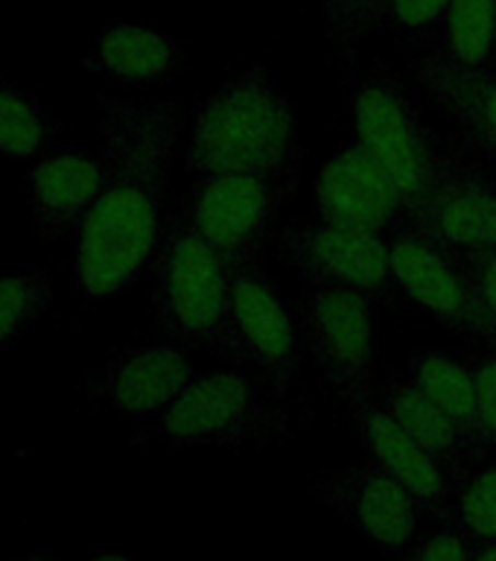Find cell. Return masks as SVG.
Listing matches in <instances>:
<instances>
[{
  "mask_svg": "<svg viewBox=\"0 0 496 561\" xmlns=\"http://www.w3.org/2000/svg\"><path fill=\"white\" fill-rule=\"evenodd\" d=\"M175 108L103 100V187L77 226V278L91 301L117 298L152 254Z\"/></svg>",
  "mask_w": 496,
  "mask_h": 561,
  "instance_id": "1",
  "label": "cell"
},
{
  "mask_svg": "<svg viewBox=\"0 0 496 561\" xmlns=\"http://www.w3.org/2000/svg\"><path fill=\"white\" fill-rule=\"evenodd\" d=\"M296 114L287 91L263 68H249L199 105L187 167L199 175L287 179Z\"/></svg>",
  "mask_w": 496,
  "mask_h": 561,
  "instance_id": "2",
  "label": "cell"
},
{
  "mask_svg": "<svg viewBox=\"0 0 496 561\" xmlns=\"http://www.w3.org/2000/svg\"><path fill=\"white\" fill-rule=\"evenodd\" d=\"M231 266L210 249L191 219L166 228L158 252L155 310L173 336L228 351Z\"/></svg>",
  "mask_w": 496,
  "mask_h": 561,
  "instance_id": "3",
  "label": "cell"
},
{
  "mask_svg": "<svg viewBox=\"0 0 496 561\" xmlns=\"http://www.w3.org/2000/svg\"><path fill=\"white\" fill-rule=\"evenodd\" d=\"M357 144L383 167L410 208V219L424 205L441 156L420 112L392 73H368L350 94Z\"/></svg>",
  "mask_w": 496,
  "mask_h": 561,
  "instance_id": "4",
  "label": "cell"
},
{
  "mask_svg": "<svg viewBox=\"0 0 496 561\" xmlns=\"http://www.w3.org/2000/svg\"><path fill=\"white\" fill-rule=\"evenodd\" d=\"M287 424V407L266 398L243 371H210L193 377L158 415V436L170 445H245L280 436Z\"/></svg>",
  "mask_w": 496,
  "mask_h": 561,
  "instance_id": "5",
  "label": "cell"
},
{
  "mask_svg": "<svg viewBox=\"0 0 496 561\" xmlns=\"http://www.w3.org/2000/svg\"><path fill=\"white\" fill-rule=\"evenodd\" d=\"M389 263L394 287L415 298L438 322L496 348V331L482 310L464 254L447 249L420 228L406 226L389 234Z\"/></svg>",
  "mask_w": 496,
  "mask_h": 561,
  "instance_id": "6",
  "label": "cell"
},
{
  "mask_svg": "<svg viewBox=\"0 0 496 561\" xmlns=\"http://www.w3.org/2000/svg\"><path fill=\"white\" fill-rule=\"evenodd\" d=\"M228 354L249 359L278 392H287L301 380L292 313L275 284L257 266L231 270Z\"/></svg>",
  "mask_w": 496,
  "mask_h": 561,
  "instance_id": "7",
  "label": "cell"
},
{
  "mask_svg": "<svg viewBox=\"0 0 496 561\" xmlns=\"http://www.w3.org/2000/svg\"><path fill=\"white\" fill-rule=\"evenodd\" d=\"M371 301L345 287L304 284L307 345L324 380L345 398L374 394V328Z\"/></svg>",
  "mask_w": 496,
  "mask_h": 561,
  "instance_id": "8",
  "label": "cell"
},
{
  "mask_svg": "<svg viewBox=\"0 0 496 561\" xmlns=\"http://www.w3.org/2000/svg\"><path fill=\"white\" fill-rule=\"evenodd\" d=\"M280 182L263 175H201L191 226L231 266H254L278 210Z\"/></svg>",
  "mask_w": 496,
  "mask_h": 561,
  "instance_id": "9",
  "label": "cell"
},
{
  "mask_svg": "<svg viewBox=\"0 0 496 561\" xmlns=\"http://www.w3.org/2000/svg\"><path fill=\"white\" fill-rule=\"evenodd\" d=\"M284 245L301 272L304 284L354 289L368 301H389L392 263L389 237L333 222H296L284 231Z\"/></svg>",
  "mask_w": 496,
  "mask_h": 561,
  "instance_id": "10",
  "label": "cell"
},
{
  "mask_svg": "<svg viewBox=\"0 0 496 561\" xmlns=\"http://www.w3.org/2000/svg\"><path fill=\"white\" fill-rule=\"evenodd\" d=\"M319 494L368 543L383 552L406 550L427 515L420 500L377 462L324 477Z\"/></svg>",
  "mask_w": 496,
  "mask_h": 561,
  "instance_id": "11",
  "label": "cell"
},
{
  "mask_svg": "<svg viewBox=\"0 0 496 561\" xmlns=\"http://www.w3.org/2000/svg\"><path fill=\"white\" fill-rule=\"evenodd\" d=\"M315 210L322 222L362 228V231H401L410 226V208L383 167L357 140L324 161L315 179Z\"/></svg>",
  "mask_w": 496,
  "mask_h": 561,
  "instance_id": "12",
  "label": "cell"
},
{
  "mask_svg": "<svg viewBox=\"0 0 496 561\" xmlns=\"http://www.w3.org/2000/svg\"><path fill=\"white\" fill-rule=\"evenodd\" d=\"M410 226L459 254L496 249V184L459 158H441Z\"/></svg>",
  "mask_w": 496,
  "mask_h": 561,
  "instance_id": "13",
  "label": "cell"
},
{
  "mask_svg": "<svg viewBox=\"0 0 496 561\" xmlns=\"http://www.w3.org/2000/svg\"><path fill=\"white\" fill-rule=\"evenodd\" d=\"M348 407L357 419L359 436L366 442L371 462L403 482L420 500V506L427 508V515L450 520L455 497V482L450 480V473L403 433L401 424L374 401V394L348 398Z\"/></svg>",
  "mask_w": 496,
  "mask_h": 561,
  "instance_id": "14",
  "label": "cell"
},
{
  "mask_svg": "<svg viewBox=\"0 0 496 561\" xmlns=\"http://www.w3.org/2000/svg\"><path fill=\"white\" fill-rule=\"evenodd\" d=\"M377 403L392 415L406 436L418 447H424L432 459H436L450 480L459 482L480 468L482 462H488V447L482 445L480 438H473L471 433H464L450 415L438 410L436 403L429 401L427 394L420 392L418 386L412 383L410 377H385L380 386V398Z\"/></svg>",
  "mask_w": 496,
  "mask_h": 561,
  "instance_id": "15",
  "label": "cell"
},
{
  "mask_svg": "<svg viewBox=\"0 0 496 561\" xmlns=\"http://www.w3.org/2000/svg\"><path fill=\"white\" fill-rule=\"evenodd\" d=\"M103 187V158L85 149H59L42 158L30 173L35 226L47 237H56L85 217Z\"/></svg>",
  "mask_w": 496,
  "mask_h": 561,
  "instance_id": "16",
  "label": "cell"
},
{
  "mask_svg": "<svg viewBox=\"0 0 496 561\" xmlns=\"http://www.w3.org/2000/svg\"><path fill=\"white\" fill-rule=\"evenodd\" d=\"M418 79L432 100L455 117L488 158L496 156V68H455L432 50L418 65Z\"/></svg>",
  "mask_w": 496,
  "mask_h": 561,
  "instance_id": "17",
  "label": "cell"
},
{
  "mask_svg": "<svg viewBox=\"0 0 496 561\" xmlns=\"http://www.w3.org/2000/svg\"><path fill=\"white\" fill-rule=\"evenodd\" d=\"M193 380L191 363L173 345L131 351L108 377V394L117 410L131 419L161 415Z\"/></svg>",
  "mask_w": 496,
  "mask_h": 561,
  "instance_id": "18",
  "label": "cell"
},
{
  "mask_svg": "<svg viewBox=\"0 0 496 561\" xmlns=\"http://www.w3.org/2000/svg\"><path fill=\"white\" fill-rule=\"evenodd\" d=\"M182 61L184 44L173 35L149 26L117 24L100 33L94 53L85 59V68L112 73L131 85H152L170 77Z\"/></svg>",
  "mask_w": 496,
  "mask_h": 561,
  "instance_id": "19",
  "label": "cell"
},
{
  "mask_svg": "<svg viewBox=\"0 0 496 561\" xmlns=\"http://www.w3.org/2000/svg\"><path fill=\"white\" fill-rule=\"evenodd\" d=\"M410 380L436 403L438 410L480 438V380H476V357L450 354V351H420L412 357ZM485 445V442H482ZM488 447V445H485ZM491 450V447H488Z\"/></svg>",
  "mask_w": 496,
  "mask_h": 561,
  "instance_id": "20",
  "label": "cell"
},
{
  "mask_svg": "<svg viewBox=\"0 0 496 561\" xmlns=\"http://www.w3.org/2000/svg\"><path fill=\"white\" fill-rule=\"evenodd\" d=\"M438 53L455 68H496V0H450Z\"/></svg>",
  "mask_w": 496,
  "mask_h": 561,
  "instance_id": "21",
  "label": "cell"
},
{
  "mask_svg": "<svg viewBox=\"0 0 496 561\" xmlns=\"http://www.w3.org/2000/svg\"><path fill=\"white\" fill-rule=\"evenodd\" d=\"M450 520L476 547H496V462H482L455 485Z\"/></svg>",
  "mask_w": 496,
  "mask_h": 561,
  "instance_id": "22",
  "label": "cell"
},
{
  "mask_svg": "<svg viewBox=\"0 0 496 561\" xmlns=\"http://www.w3.org/2000/svg\"><path fill=\"white\" fill-rule=\"evenodd\" d=\"M50 140V126L38 105L9 85H0V156L30 158Z\"/></svg>",
  "mask_w": 496,
  "mask_h": 561,
  "instance_id": "23",
  "label": "cell"
},
{
  "mask_svg": "<svg viewBox=\"0 0 496 561\" xmlns=\"http://www.w3.org/2000/svg\"><path fill=\"white\" fill-rule=\"evenodd\" d=\"M50 301V280L44 275L0 278V345L15 336Z\"/></svg>",
  "mask_w": 496,
  "mask_h": 561,
  "instance_id": "24",
  "label": "cell"
},
{
  "mask_svg": "<svg viewBox=\"0 0 496 561\" xmlns=\"http://www.w3.org/2000/svg\"><path fill=\"white\" fill-rule=\"evenodd\" d=\"M331 18V38L339 53H350L371 30L368 0H324Z\"/></svg>",
  "mask_w": 496,
  "mask_h": 561,
  "instance_id": "25",
  "label": "cell"
},
{
  "mask_svg": "<svg viewBox=\"0 0 496 561\" xmlns=\"http://www.w3.org/2000/svg\"><path fill=\"white\" fill-rule=\"evenodd\" d=\"M473 556H476V543L453 520H445V526L427 535L403 561H473Z\"/></svg>",
  "mask_w": 496,
  "mask_h": 561,
  "instance_id": "26",
  "label": "cell"
},
{
  "mask_svg": "<svg viewBox=\"0 0 496 561\" xmlns=\"http://www.w3.org/2000/svg\"><path fill=\"white\" fill-rule=\"evenodd\" d=\"M450 0H385L380 24H389L403 33H418L429 26H441Z\"/></svg>",
  "mask_w": 496,
  "mask_h": 561,
  "instance_id": "27",
  "label": "cell"
},
{
  "mask_svg": "<svg viewBox=\"0 0 496 561\" xmlns=\"http://www.w3.org/2000/svg\"><path fill=\"white\" fill-rule=\"evenodd\" d=\"M476 380H480V436L494 450L496 447V348L485 357H476Z\"/></svg>",
  "mask_w": 496,
  "mask_h": 561,
  "instance_id": "28",
  "label": "cell"
},
{
  "mask_svg": "<svg viewBox=\"0 0 496 561\" xmlns=\"http://www.w3.org/2000/svg\"><path fill=\"white\" fill-rule=\"evenodd\" d=\"M464 261L471 266L482 310H485L491 328L496 331V249H482V252L464 254Z\"/></svg>",
  "mask_w": 496,
  "mask_h": 561,
  "instance_id": "29",
  "label": "cell"
},
{
  "mask_svg": "<svg viewBox=\"0 0 496 561\" xmlns=\"http://www.w3.org/2000/svg\"><path fill=\"white\" fill-rule=\"evenodd\" d=\"M368 9H371V24H380V18H383L385 0H368Z\"/></svg>",
  "mask_w": 496,
  "mask_h": 561,
  "instance_id": "30",
  "label": "cell"
},
{
  "mask_svg": "<svg viewBox=\"0 0 496 561\" xmlns=\"http://www.w3.org/2000/svg\"><path fill=\"white\" fill-rule=\"evenodd\" d=\"M473 561H496V547H476Z\"/></svg>",
  "mask_w": 496,
  "mask_h": 561,
  "instance_id": "31",
  "label": "cell"
},
{
  "mask_svg": "<svg viewBox=\"0 0 496 561\" xmlns=\"http://www.w3.org/2000/svg\"><path fill=\"white\" fill-rule=\"evenodd\" d=\"M88 561H131V559H126V556H94V559H88Z\"/></svg>",
  "mask_w": 496,
  "mask_h": 561,
  "instance_id": "32",
  "label": "cell"
},
{
  "mask_svg": "<svg viewBox=\"0 0 496 561\" xmlns=\"http://www.w3.org/2000/svg\"><path fill=\"white\" fill-rule=\"evenodd\" d=\"M21 561H53V559H42V556H26V559Z\"/></svg>",
  "mask_w": 496,
  "mask_h": 561,
  "instance_id": "33",
  "label": "cell"
},
{
  "mask_svg": "<svg viewBox=\"0 0 496 561\" xmlns=\"http://www.w3.org/2000/svg\"><path fill=\"white\" fill-rule=\"evenodd\" d=\"M491 161H494V164H496V156H494V158H491Z\"/></svg>",
  "mask_w": 496,
  "mask_h": 561,
  "instance_id": "34",
  "label": "cell"
}]
</instances>
